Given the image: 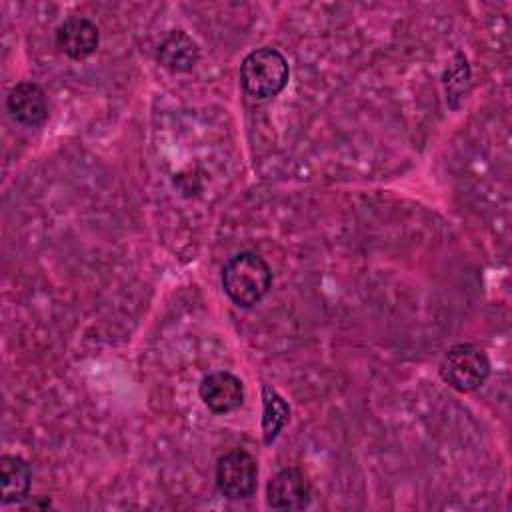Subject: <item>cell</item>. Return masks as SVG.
Here are the masks:
<instances>
[{"instance_id": "obj_1", "label": "cell", "mask_w": 512, "mask_h": 512, "mask_svg": "<svg viewBox=\"0 0 512 512\" xmlns=\"http://www.w3.org/2000/svg\"><path fill=\"white\" fill-rule=\"evenodd\" d=\"M270 286L272 270L256 252H238L222 268V288L240 308H252L258 304Z\"/></svg>"}, {"instance_id": "obj_2", "label": "cell", "mask_w": 512, "mask_h": 512, "mask_svg": "<svg viewBox=\"0 0 512 512\" xmlns=\"http://www.w3.org/2000/svg\"><path fill=\"white\" fill-rule=\"evenodd\" d=\"M290 68L286 58L270 46L252 50L240 64V84L254 98H272L288 84Z\"/></svg>"}, {"instance_id": "obj_3", "label": "cell", "mask_w": 512, "mask_h": 512, "mask_svg": "<svg viewBox=\"0 0 512 512\" xmlns=\"http://www.w3.org/2000/svg\"><path fill=\"white\" fill-rule=\"evenodd\" d=\"M490 374V360L474 344H454L440 362L442 380L458 392L480 388Z\"/></svg>"}, {"instance_id": "obj_4", "label": "cell", "mask_w": 512, "mask_h": 512, "mask_svg": "<svg viewBox=\"0 0 512 512\" xmlns=\"http://www.w3.org/2000/svg\"><path fill=\"white\" fill-rule=\"evenodd\" d=\"M258 484V464L246 450H230L218 458L216 486L232 500L250 498Z\"/></svg>"}, {"instance_id": "obj_5", "label": "cell", "mask_w": 512, "mask_h": 512, "mask_svg": "<svg viewBox=\"0 0 512 512\" xmlns=\"http://www.w3.org/2000/svg\"><path fill=\"white\" fill-rule=\"evenodd\" d=\"M310 494V482L298 468L276 472L266 488L268 506L274 510H300L308 506Z\"/></svg>"}, {"instance_id": "obj_6", "label": "cell", "mask_w": 512, "mask_h": 512, "mask_svg": "<svg viewBox=\"0 0 512 512\" xmlns=\"http://www.w3.org/2000/svg\"><path fill=\"white\" fill-rule=\"evenodd\" d=\"M200 398L214 414H226L242 406L244 384L238 376L218 370L210 372L200 382Z\"/></svg>"}, {"instance_id": "obj_7", "label": "cell", "mask_w": 512, "mask_h": 512, "mask_svg": "<svg viewBox=\"0 0 512 512\" xmlns=\"http://www.w3.org/2000/svg\"><path fill=\"white\" fill-rule=\"evenodd\" d=\"M56 46L72 60H84L98 48V28L84 16H68L54 34Z\"/></svg>"}, {"instance_id": "obj_8", "label": "cell", "mask_w": 512, "mask_h": 512, "mask_svg": "<svg viewBox=\"0 0 512 512\" xmlns=\"http://www.w3.org/2000/svg\"><path fill=\"white\" fill-rule=\"evenodd\" d=\"M6 108L18 124L28 128H36L48 118L46 94L34 82H20L12 86L6 96Z\"/></svg>"}, {"instance_id": "obj_9", "label": "cell", "mask_w": 512, "mask_h": 512, "mask_svg": "<svg viewBox=\"0 0 512 512\" xmlns=\"http://www.w3.org/2000/svg\"><path fill=\"white\" fill-rule=\"evenodd\" d=\"M156 58L160 66L170 72H188L196 66L200 58V48L192 40V36L182 30H174L160 42Z\"/></svg>"}, {"instance_id": "obj_10", "label": "cell", "mask_w": 512, "mask_h": 512, "mask_svg": "<svg viewBox=\"0 0 512 512\" xmlns=\"http://www.w3.org/2000/svg\"><path fill=\"white\" fill-rule=\"evenodd\" d=\"M32 482L30 464L14 454H4L0 458V494L2 504L20 502L28 496Z\"/></svg>"}, {"instance_id": "obj_11", "label": "cell", "mask_w": 512, "mask_h": 512, "mask_svg": "<svg viewBox=\"0 0 512 512\" xmlns=\"http://www.w3.org/2000/svg\"><path fill=\"white\" fill-rule=\"evenodd\" d=\"M262 434H264V442L272 444L280 430L286 426L288 418H290V406L286 404V400L272 388V386H264L262 388Z\"/></svg>"}]
</instances>
